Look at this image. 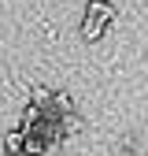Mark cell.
<instances>
[{
  "label": "cell",
  "mask_w": 148,
  "mask_h": 156,
  "mask_svg": "<svg viewBox=\"0 0 148 156\" xmlns=\"http://www.w3.org/2000/svg\"><path fill=\"white\" fill-rule=\"evenodd\" d=\"M85 15H92V19H104V23H115V19H119V8L111 4V0H89Z\"/></svg>",
  "instance_id": "6da1fadb"
},
{
  "label": "cell",
  "mask_w": 148,
  "mask_h": 156,
  "mask_svg": "<svg viewBox=\"0 0 148 156\" xmlns=\"http://www.w3.org/2000/svg\"><path fill=\"white\" fill-rule=\"evenodd\" d=\"M104 30H107V23H104V19L85 15V23H82V37H85V41H100V37H104Z\"/></svg>",
  "instance_id": "7a4b0ae2"
},
{
  "label": "cell",
  "mask_w": 148,
  "mask_h": 156,
  "mask_svg": "<svg viewBox=\"0 0 148 156\" xmlns=\"http://www.w3.org/2000/svg\"><path fill=\"white\" fill-rule=\"evenodd\" d=\"M26 149V130H11L4 138V152H22Z\"/></svg>",
  "instance_id": "3957f363"
},
{
  "label": "cell",
  "mask_w": 148,
  "mask_h": 156,
  "mask_svg": "<svg viewBox=\"0 0 148 156\" xmlns=\"http://www.w3.org/2000/svg\"><path fill=\"white\" fill-rule=\"evenodd\" d=\"M26 156H45L48 152V141L45 138H37V134H26V149H22Z\"/></svg>",
  "instance_id": "277c9868"
},
{
  "label": "cell",
  "mask_w": 148,
  "mask_h": 156,
  "mask_svg": "<svg viewBox=\"0 0 148 156\" xmlns=\"http://www.w3.org/2000/svg\"><path fill=\"white\" fill-rule=\"evenodd\" d=\"M52 112L59 115V119H63V115H70V112H74L70 97H67V93H52Z\"/></svg>",
  "instance_id": "5b68a950"
},
{
  "label": "cell",
  "mask_w": 148,
  "mask_h": 156,
  "mask_svg": "<svg viewBox=\"0 0 148 156\" xmlns=\"http://www.w3.org/2000/svg\"><path fill=\"white\" fill-rule=\"evenodd\" d=\"M78 130H82V119H78V115H74V112L63 115V134H78Z\"/></svg>",
  "instance_id": "8992f818"
},
{
  "label": "cell",
  "mask_w": 148,
  "mask_h": 156,
  "mask_svg": "<svg viewBox=\"0 0 148 156\" xmlns=\"http://www.w3.org/2000/svg\"><path fill=\"white\" fill-rule=\"evenodd\" d=\"M8 156H26V152H8Z\"/></svg>",
  "instance_id": "52a82bcc"
}]
</instances>
